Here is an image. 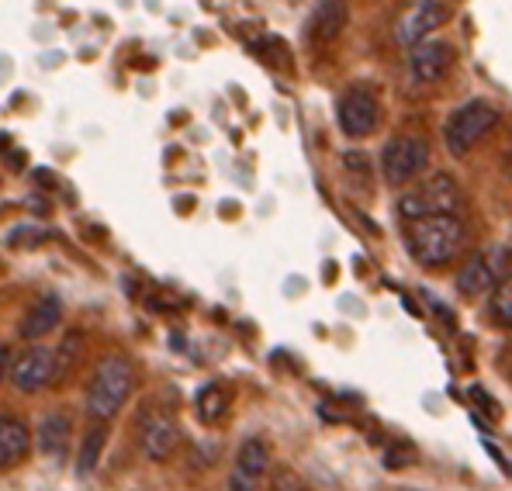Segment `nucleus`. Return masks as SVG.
Returning <instances> with one entry per match:
<instances>
[{
	"label": "nucleus",
	"mask_w": 512,
	"mask_h": 491,
	"mask_svg": "<svg viewBox=\"0 0 512 491\" xmlns=\"http://www.w3.org/2000/svg\"><path fill=\"white\" fill-rule=\"evenodd\" d=\"M84 346H87V339H84V332H80V329H66L63 332L56 353H52V384H56V388H63L66 381H73V377H77L80 364H84Z\"/></svg>",
	"instance_id": "obj_14"
},
{
	"label": "nucleus",
	"mask_w": 512,
	"mask_h": 491,
	"mask_svg": "<svg viewBox=\"0 0 512 491\" xmlns=\"http://www.w3.org/2000/svg\"><path fill=\"white\" fill-rule=\"evenodd\" d=\"M454 66V45L440 39H423L409 49V70L416 83H440Z\"/></svg>",
	"instance_id": "obj_11"
},
{
	"label": "nucleus",
	"mask_w": 512,
	"mask_h": 491,
	"mask_svg": "<svg viewBox=\"0 0 512 491\" xmlns=\"http://www.w3.org/2000/svg\"><path fill=\"white\" fill-rule=\"evenodd\" d=\"M180 443V429L173 422V415L167 409H146L139 419V450L146 453L153 464H163V460L173 457Z\"/></svg>",
	"instance_id": "obj_8"
},
{
	"label": "nucleus",
	"mask_w": 512,
	"mask_h": 491,
	"mask_svg": "<svg viewBox=\"0 0 512 491\" xmlns=\"http://www.w3.org/2000/svg\"><path fill=\"white\" fill-rule=\"evenodd\" d=\"M7 370H11V350H7V346H0V384H4Z\"/></svg>",
	"instance_id": "obj_24"
},
{
	"label": "nucleus",
	"mask_w": 512,
	"mask_h": 491,
	"mask_svg": "<svg viewBox=\"0 0 512 491\" xmlns=\"http://www.w3.org/2000/svg\"><path fill=\"white\" fill-rule=\"evenodd\" d=\"M59 322H63V298H59V294H45V298H39L25 312L18 332L25 343H39V339L59 329Z\"/></svg>",
	"instance_id": "obj_13"
},
{
	"label": "nucleus",
	"mask_w": 512,
	"mask_h": 491,
	"mask_svg": "<svg viewBox=\"0 0 512 491\" xmlns=\"http://www.w3.org/2000/svg\"><path fill=\"white\" fill-rule=\"evenodd\" d=\"M429 166V142L423 135H398L384 146L381 173L391 187H405Z\"/></svg>",
	"instance_id": "obj_5"
},
{
	"label": "nucleus",
	"mask_w": 512,
	"mask_h": 491,
	"mask_svg": "<svg viewBox=\"0 0 512 491\" xmlns=\"http://www.w3.org/2000/svg\"><path fill=\"white\" fill-rule=\"evenodd\" d=\"M73 440V419L70 412H49L45 419L39 422V450L45 457H63L66 447Z\"/></svg>",
	"instance_id": "obj_17"
},
{
	"label": "nucleus",
	"mask_w": 512,
	"mask_h": 491,
	"mask_svg": "<svg viewBox=\"0 0 512 491\" xmlns=\"http://www.w3.org/2000/svg\"><path fill=\"white\" fill-rule=\"evenodd\" d=\"M7 377L14 381V388L21 395H39L52 384V350L45 346H28L18 357H11V370Z\"/></svg>",
	"instance_id": "obj_9"
},
{
	"label": "nucleus",
	"mask_w": 512,
	"mask_h": 491,
	"mask_svg": "<svg viewBox=\"0 0 512 491\" xmlns=\"http://www.w3.org/2000/svg\"><path fill=\"white\" fill-rule=\"evenodd\" d=\"M11 166H14V170H21V166H25V153H14L11 156Z\"/></svg>",
	"instance_id": "obj_26"
},
{
	"label": "nucleus",
	"mask_w": 512,
	"mask_h": 491,
	"mask_svg": "<svg viewBox=\"0 0 512 491\" xmlns=\"http://www.w3.org/2000/svg\"><path fill=\"white\" fill-rule=\"evenodd\" d=\"M135 391V364L125 353H104L87 384V412L97 422L115 419Z\"/></svg>",
	"instance_id": "obj_2"
},
{
	"label": "nucleus",
	"mask_w": 512,
	"mask_h": 491,
	"mask_svg": "<svg viewBox=\"0 0 512 491\" xmlns=\"http://www.w3.org/2000/svg\"><path fill=\"white\" fill-rule=\"evenodd\" d=\"M270 471V447L263 436H250L236 453V464L229 474V491H256Z\"/></svg>",
	"instance_id": "obj_10"
},
{
	"label": "nucleus",
	"mask_w": 512,
	"mask_h": 491,
	"mask_svg": "<svg viewBox=\"0 0 512 491\" xmlns=\"http://www.w3.org/2000/svg\"><path fill=\"white\" fill-rule=\"evenodd\" d=\"M409 460H416V450L412 447H395V450H388L384 453V464L391 467V471H398V467H405Z\"/></svg>",
	"instance_id": "obj_23"
},
{
	"label": "nucleus",
	"mask_w": 512,
	"mask_h": 491,
	"mask_svg": "<svg viewBox=\"0 0 512 491\" xmlns=\"http://www.w3.org/2000/svg\"><path fill=\"white\" fill-rule=\"evenodd\" d=\"M49 239V232L45 229H35V225H21V229H14L11 236H7V243H11L14 249H32Z\"/></svg>",
	"instance_id": "obj_22"
},
{
	"label": "nucleus",
	"mask_w": 512,
	"mask_h": 491,
	"mask_svg": "<svg viewBox=\"0 0 512 491\" xmlns=\"http://www.w3.org/2000/svg\"><path fill=\"white\" fill-rule=\"evenodd\" d=\"M499 125V108L485 97H474V101L461 104L454 115L447 118L443 128V142H447L450 156H468L478 142H485V135Z\"/></svg>",
	"instance_id": "obj_4"
},
{
	"label": "nucleus",
	"mask_w": 512,
	"mask_h": 491,
	"mask_svg": "<svg viewBox=\"0 0 512 491\" xmlns=\"http://www.w3.org/2000/svg\"><path fill=\"white\" fill-rule=\"evenodd\" d=\"M32 450V433L14 415H0V471H11Z\"/></svg>",
	"instance_id": "obj_16"
},
{
	"label": "nucleus",
	"mask_w": 512,
	"mask_h": 491,
	"mask_svg": "<svg viewBox=\"0 0 512 491\" xmlns=\"http://www.w3.org/2000/svg\"><path fill=\"white\" fill-rule=\"evenodd\" d=\"M492 315L506 329H512V274L506 277V281L495 284V291H492Z\"/></svg>",
	"instance_id": "obj_20"
},
{
	"label": "nucleus",
	"mask_w": 512,
	"mask_h": 491,
	"mask_svg": "<svg viewBox=\"0 0 512 491\" xmlns=\"http://www.w3.org/2000/svg\"><path fill=\"white\" fill-rule=\"evenodd\" d=\"M270 491H312L305 485V478L295 471V467H274V474H270Z\"/></svg>",
	"instance_id": "obj_21"
},
{
	"label": "nucleus",
	"mask_w": 512,
	"mask_h": 491,
	"mask_svg": "<svg viewBox=\"0 0 512 491\" xmlns=\"http://www.w3.org/2000/svg\"><path fill=\"white\" fill-rule=\"evenodd\" d=\"M464 205V191L450 173H429L426 180L412 184L409 191L398 198V215L426 218V215H457Z\"/></svg>",
	"instance_id": "obj_3"
},
{
	"label": "nucleus",
	"mask_w": 512,
	"mask_h": 491,
	"mask_svg": "<svg viewBox=\"0 0 512 491\" xmlns=\"http://www.w3.org/2000/svg\"><path fill=\"white\" fill-rule=\"evenodd\" d=\"M450 21V4L447 0H409L405 11L395 18V42L402 49H412L423 39H433L436 28H443Z\"/></svg>",
	"instance_id": "obj_6"
},
{
	"label": "nucleus",
	"mask_w": 512,
	"mask_h": 491,
	"mask_svg": "<svg viewBox=\"0 0 512 491\" xmlns=\"http://www.w3.org/2000/svg\"><path fill=\"white\" fill-rule=\"evenodd\" d=\"M378 118H381V104L374 97V90L367 87H350L346 94L340 97L336 104V122L350 139H364L378 128Z\"/></svg>",
	"instance_id": "obj_7"
},
{
	"label": "nucleus",
	"mask_w": 512,
	"mask_h": 491,
	"mask_svg": "<svg viewBox=\"0 0 512 491\" xmlns=\"http://www.w3.org/2000/svg\"><path fill=\"white\" fill-rule=\"evenodd\" d=\"M104 440H108V426H104V422H97V426H90V429H87L84 447H80V457H77L80 478H87V474H94V471H97V460H101Z\"/></svg>",
	"instance_id": "obj_19"
},
{
	"label": "nucleus",
	"mask_w": 512,
	"mask_h": 491,
	"mask_svg": "<svg viewBox=\"0 0 512 491\" xmlns=\"http://www.w3.org/2000/svg\"><path fill=\"white\" fill-rule=\"evenodd\" d=\"M502 374L512 377V346H506V350H502Z\"/></svg>",
	"instance_id": "obj_25"
},
{
	"label": "nucleus",
	"mask_w": 512,
	"mask_h": 491,
	"mask_svg": "<svg viewBox=\"0 0 512 491\" xmlns=\"http://www.w3.org/2000/svg\"><path fill=\"white\" fill-rule=\"evenodd\" d=\"M468 243V225L461 215H426L405 222V246L423 267H447Z\"/></svg>",
	"instance_id": "obj_1"
},
{
	"label": "nucleus",
	"mask_w": 512,
	"mask_h": 491,
	"mask_svg": "<svg viewBox=\"0 0 512 491\" xmlns=\"http://www.w3.org/2000/svg\"><path fill=\"white\" fill-rule=\"evenodd\" d=\"M495 284H499V270H495L492 256H485V253L471 256V260L457 270V291L468 294V298H485V294L495 291Z\"/></svg>",
	"instance_id": "obj_15"
},
{
	"label": "nucleus",
	"mask_w": 512,
	"mask_h": 491,
	"mask_svg": "<svg viewBox=\"0 0 512 491\" xmlns=\"http://www.w3.org/2000/svg\"><path fill=\"white\" fill-rule=\"evenodd\" d=\"M225 412H229V391H225L222 384H205V388L198 391V415H201V422H208V426H218V422L225 419Z\"/></svg>",
	"instance_id": "obj_18"
},
{
	"label": "nucleus",
	"mask_w": 512,
	"mask_h": 491,
	"mask_svg": "<svg viewBox=\"0 0 512 491\" xmlns=\"http://www.w3.org/2000/svg\"><path fill=\"white\" fill-rule=\"evenodd\" d=\"M350 25V7L346 0H319L308 18V39L315 45H333Z\"/></svg>",
	"instance_id": "obj_12"
},
{
	"label": "nucleus",
	"mask_w": 512,
	"mask_h": 491,
	"mask_svg": "<svg viewBox=\"0 0 512 491\" xmlns=\"http://www.w3.org/2000/svg\"><path fill=\"white\" fill-rule=\"evenodd\" d=\"M4 149H11V135L0 132V153H4Z\"/></svg>",
	"instance_id": "obj_27"
}]
</instances>
